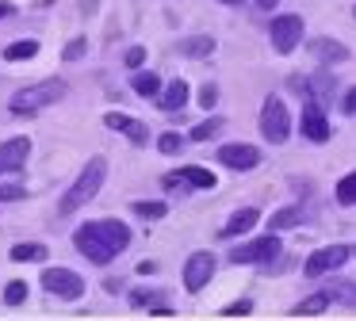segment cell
Returning <instances> with one entry per match:
<instances>
[{"label": "cell", "mask_w": 356, "mask_h": 321, "mask_svg": "<svg viewBox=\"0 0 356 321\" xmlns=\"http://www.w3.org/2000/svg\"><path fill=\"white\" fill-rule=\"evenodd\" d=\"M104 180H108V160H104V157H92L85 168H81V176H77V180L70 183V191L62 195L58 211H62V214H73V211H81L85 203H92V199L100 195Z\"/></svg>", "instance_id": "1"}, {"label": "cell", "mask_w": 356, "mask_h": 321, "mask_svg": "<svg viewBox=\"0 0 356 321\" xmlns=\"http://www.w3.org/2000/svg\"><path fill=\"white\" fill-rule=\"evenodd\" d=\"M58 99H65V81L62 76H50V81L19 88L16 96L8 99V111L12 115H35V111H42V107H54Z\"/></svg>", "instance_id": "2"}, {"label": "cell", "mask_w": 356, "mask_h": 321, "mask_svg": "<svg viewBox=\"0 0 356 321\" xmlns=\"http://www.w3.org/2000/svg\"><path fill=\"white\" fill-rule=\"evenodd\" d=\"M261 138L268 145H284L291 138V111H287V104L276 92L264 96V104H261Z\"/></svg>", "instance_id": "3"}, {"label": "cell", "mask_w": 356, "mask_h": 321, "mask_svg": "<svg viewBox=\"0 0 356 321\" xmlns=\"http://www.w3.org/2000/svg\"><path fill=\"white\" fill-rule=\"evenodd\" d=\"M73 245H77L81 256L92 260V264H100V268H104V264H111V260L119 256V249H115V245H111L108 237L100 233V229L92 226V222H85V226H81L77 233H73Z\"/></svg>", "instance_id": "4"}, {"label": "cell", "mask_w": 356, "mask_h": 321, "mask_svg": "<svg viewBox=\"0 0 356 321\" xmlns=\"http://www.w3.org/2000/svg\"><path fill=\"white\" fill-rule=\"evenodd\" d=\"M348 256H353V249H348V245H322L318 252H310V256H307L302 272H307V279H322V275L345 268Z\"/></svg>", "instance_id": "5"}, {"label": "cell", "mask_w": 356, "mask_h": 321, "mask_svg": "<svg viewBox=\"0 0 356 321\" xmlns=\"http://www.w3.org/2000/svg\"><path fill=\"white\" fill-rule=\"evenodd\" d=\"M280 252H284L280 233H264V237H257V241H245V245H238V249H230V264H268Z\"/></svg>", "instance_id": "6"}, {"label": "cell", "mask_w": 356, "mask_h": 321, "mask_svg": "<svg viewBox=\"0 0 356 321\" xmlns=\"http://www.w3.org/2000/svg\"><path fill=\"white\" fill-rule=\"evenodd\" d=\"M268 38H272V50H276V54L299 50V42H302V15H295V12L276 15L272 27H268Z\"/></svg>", "instance_id": "7"}, {"label": "cell", "mask_w": 356, "mask_h": 321, "mask_svg": "<svg viewBox=\"0 0 356 321\" xmlns=\"http://www.w3.org/2000/svg\"><path fill=\"white\" fill-rule=\"evenodd\" d=\"M39 283L50 290V295L65 298V302H77V298L85 295V279H81L77 272H70V268H47Z\"/></svg>", "instance_id": "8"}, {"label": "cell", "mask_w": 356, "mask_h": 321, "mask_svg": "<svg viewBox=\"0 0 356 321\" xmlns=\"http://www.w3.org/2000/svg\"><path fill=\"white\" fill-rule=\"evenodd\" d=\"M299 126H302V138L307 142H314V145H322V142H330V119H325V111H322V104H318L314 96H307L302 99V119H299Z\"/></svg>", "instance_id": "9"}, {"label": "cell", "mask_w": 356, "mask_h": 321, "mask_svg": "<svg viewBox=\"0 0 356 321\" xmlns=\"http://www.w3.org/2000/svg\"><path fill=\"white\" fill-rule=\"evenodd\" d=\"M211 275H215V252H192V256L184 260V287L188 295H200L203 287L211 283Z\"/></svg>", "instance_id": "10"}, {"label": "cell", "mask_w": 356, "mask_h": 321, "mask_svg": "<svg viewBox=\"0 0 356 321\" xmlns=\"http://www.w3.org/2000/svg\"><path fill=\"white\" fill-rule=\"evenodd\" d=\"M218 160H222L230 172H253L257 165H261V149L257 145H245V142H230V145H222L218 149Z\"/></svg>", "instance_id": "11"}, {"label": "cell", "mask_w": 356, "mask_h": 321, "mask_svg": "<svg viewBox=\"0 0 356 321\" xmlns=\"http://www.w3.org/2000/svg\"><path fill=\"white\" fill-rule=\"evenodd\" d=\"M27 157H31V138H8V142L0 145V176L4 172H19V168L27 165Z\"/></svg>", "instance_id": "12"}, {"label": "cell", "mask_w": 356, "mask_h": 321, "mask_svg": "<svg viewBox=\"0 0 356 321\" xmlns=\"http://www.w3.org/2000/svg\"><path fill=\"white\" fill-rule=\"evenodd\" d=\"M104 126L119 130V134H127L134 145H146L149 142V126L142 119H134V115H119V111H108L104 115Z\"/></svg>", "instance_id": "13"}, {"label": "cell", "mask_w": 356, "mask_h": 321, "mask_svg": "<svg viewBox=\"0 0 356 321\" xmlns=\"http://www.w3.org/2000/svg\"><path fill=\"white\" fill-rule=\"evenodd\" d=\"M310 54H314L322 65H341V61H348V46L337 42V38H310Z\"/></svg>", "instance_id": "14"}, {"label": "cell", "mask_w": 356, "mask_h": 321, "mask_svg": "<svg viewBox=\"0 0 356 321\" xmlns=\"http://www.w3.org/2000/svg\"><path fill=\"white\" fill-rule=\"evenodd\" d=\"M188 96H192V92H188V81H172L165 92L154 96V104L161 107V111H180V107L188 104Z\"/></svg>", "instance_id": "15"}, {"label": "cell", "mask_w": 356, "mask_h": 321, "mask_svg": "<svg viewBox=\"0 0 356 321\" xmlns=\"http://www.w3.org/2000/svg\"><path fill=\"white\" fill-rule=\"evenodd\" d=\"M261 222V211L257 206H241V211L230 214V222L222 226V237H238V233H249V229Z\"/></svg>", "instance_id": "16"}, {"label": "cell", "mask_w": 356, "mask_h": 321, "mask_svg": "<svg viewBox=\"0 0 356 321\" xmlns=\"http://www.w3.org/2000/svg\"><path fill=\"white\" fill-rule=\"evenodd\" d=\"M96 229H100L104 237H108L111 245H115L119 252L127 249V245H131V229H127V222H119V218H100V222H92Z\"/></svg>", "instance_id": "17"}, {"label": "cell", "mask_w": 356, "mask_h": 321, "mask_svg": "<svg viewBox=\"0 0 356 321\" xmlns=\"http://www.w3.org/2000/svg\"><path fill=\"white\" fill-rule=\"evenodd\" d=\"M8 256L16 260V264H39V260L50 256V249L42 241H19V245H12Z\"/></svg>", "instance_id": "18"}, {"label": "cell", "mask_w": 356, "mask_h": 321, "mask_svg": "<svg viewBox=\"0 0 356 321\" xmlns=\"http://www.w3.org/2000/svg\"><path fill=\"white\" fill-rule=\"evenodd\" d=\"M322 290L330 295V302H337V306H348V310L356 306V283L353 279H330Z\"/></svg>", "instance_id": "19"}, {"label": "cell", "mask_w": 356, "mask_h": 321, "mask_svg": "<svg viewBox=\"0 0 356 321\" xmlns=\"http://www.w3.org/2000/svg\"><path fill=\"white\" fill-rule=\"evenodd\" d=\"M177 50L184 54V58H211L215 54V38L211 35H192V38H180Z\"/></svg>", "instance_id": "20"}, {"label": "cell", "mask_w": 356, "mask_h": 321, "mask_svg": "<svg viewBox=\"0 0 356 321\" xmlns=\"http://www.w3.org/2000/svg\"><path fill=\"white\" fill-rule=\"evenodd\" d=\"M330 295H325V290H314V295L310 298H302L299 306H291V318H318V313L322 310H330Z\"/></svg>", "instance_id": "21"}, {"label": "cell", "mask_w": 356, "mask_h": 321, "mask_svg": "<svg viewBox=\"0 0 356 321\" xmlns=\"http://www.w3.org/2000/svg\"><path fill=\"white\" fill-rule=\"evenodd\" d=\"M302 222V206H284V211H276L268 218V229L272 233H284V229H295Z\"/></svg>", "instance_id": "22"}, {"label": "cell", "mask_w": 356, "mask_h": 321, "mask_svg": "<svg viewBox=\"0 0 356 321\" xmlns=\"http://www.w3.org/2000/svg\"><path fill=\"white\" fill-rule=\"evenodd\" d=\"M180 176H184V183L188 188H215V172H207V168H200V165H184L180 168Z\"/></svg>", "instance_id": "23"}, {"label": "cell", "mask_w": 356, "mask_h": 321, "mask_svg": "<svg viewBox=\"0 0 356 321\" xmlns=\"http://www.w3.org/2000/svg\"><path fill=\"white\" fill-rule=\"evenodd\" d=\"M131 88L138 92V96L154 99L157 92H161V76H157V73H134V76H131Z\"/></svg>", "instance_id": "24"}, {"label": "cell", "mask_w": 356, "mask_h": 321, "mask_svg": "<svg viewBox=\"0 0 356 321\" xmlns=\"http://www.w3.org/2000/svg\"><path fill=\"white\" fill-rule=\"evenodd\" d=\"M134 214H138V218H165V214H169V203H161V199H142V203H134L131 206Z\"/></svg>", "instance_id": "25"}, {"label": "cell", "mask_w": 356, "mask_h": 321, "mask_svg": "<svg viewBox=\"0 0 356 321\" xmlns=\"http://www.w3.org/2000/svg\"><path fill=\"white\" fill-rule=\"evenodd\" d=\"M39 54V42L35 38H24V42H12L8 50H4V61H24V58H35Z\"/></svg>", "instance_id": "26"}, {"label": "cell", "mask_w": 356, "mask_h": 321, "mask_svg": "<svg viewBox=\"0 0 356 321\" xmlns=\"http://www.w3.org/2000/svg\"><path fill=\"white\" fill-rule=\"evenodd\" d=\"M337 203L341 206H356V172H348V176L337 180Z\"/></svg>", "instance_id": "27"}, {"label": "cell", "mask_w": 356, "mask_h": 321, "mask_svg": "<svg viewBox=\"0 0 356 321\" xmlns=\"http://www.w3.org/2000/svg\"><path fill=\"white\" fill-rule=\"evenodd\" d=\"M218 130H222V119H203L200 126L188 130V138H192V142H211V138H215Z\"/></svg>", "instance_id": "28"}, {"label": "cell", "mask_w": 356, "mask_h": 321, "mask_svg": "<svg viewBox=\"0 0 356 321\" xmlns=\"http://www.w3.org/2000/svg\"><path fill=\"white\" fill-rule=\"evenodd\" d=\"M27 302V283L24 279H12L4 287V306H24Z\"/></svg>", "instance_id": "29"}, {"label": "cell", "mask_w": 356, "mask_h": 321, "mask_svg": "<svg viewBox=\"0 0 356 321\" xmlns=\"http://www.w3.org/2000/svg\"><path fill=\"white\" fill-rule=\"evenodd\" d=\"M249 313H253V298H238L222 310V318H249Z\"/></svg>", "instance_id": "30"}, {"label": "cell", "mask_w": 356, "mask_h": 321, "mask_svg": "<svg viewBox=\"0 0 356 321\" xmlns=\"http://www.w3.org/2000/svg\"><path fill=\"white\" fill-rule=\"evenodd\" d=\"M157 149L161 153H180L184 149V134H161L157 138Z\"/></svg>", "instance_id": "31"}, {"label": "cell", "mask_w": 356, "mask_h": 321, "mask_svg": "<svg viewBox=\"0 0 356 321\" xmlns=\"http://www.w3.org/2000/svg\"><path fill=\"white\" fill-rule=\"evenodd\" d=\"M85 50H88V38H73V42L62 50V58L65 61H81V58H85Z\"/></svg>", "instance_id": "32"}, {"label": "cell", "mask_w": 356, "mask_h": 321, "mask_svg": "<svg viewBox=\"0 0 356 321\" xmlns=\"http://www.w3.org/2000/svg\"><path fill=\"white\" fill-rule=\"evenodd\" d=\"M215 104H218V84H215V81H207V84L200 88V107H207V111H211Z\"/></svg>", "instance_id": "33"}, {"label": "cell", "mask_w": 356, "mask_h": 321, "mask_svg": "<svg viewBox=\"0 0 356 321\" xmlns=\"http://www.w3.org/2000/svg\"><path fill=\"white\" fill-rule=\"evenodd\" d=\"M157 298H161V290H131V306H154Z\"/></svg>", "instance_id": "34"}, {"label": "cell", "mask_w": 356, "mask_h": 321, "mask_svg": "<svg viewBox=\"0 0 356 321\" xmlns=\"http://www.w3.org/2000/svg\"><path fill=\"white\" fill-rule=\"evenodd\" d=\"M27 191L19 188V183H0V203H16V199H24Z\"/></svg>", "instance_id": "35"}, {"label": "cell", "mask_w": 356, "mask_h": 321, "mask_svg": "<svg viewBox=\"0 0 356 321\" xmlns=\"http://www.w3.org/2000/svg\"><path fill=\"white\" fill-rule=\"evenodd\" d=\"M142 61H146V46H131L127 50V69H142Z\"/></svg>", "instance_id": "36"}, {"label": "cell", "mask_w": 356, "mask_h": 321, "mask_svg": "<svg viewBox=\"0 0 356 321\" xmlns=\"http://www.w3.org/2000/svg\"><path fill=\"white\" fill-rule=\"evenodd\" d=\"M341 111H345V115H356V88L345 92V99H341Z\"/></svg>", "instance_id": "37"}, {"label": "cell", "mask_w": 356, "mask_h": 321, "mask_svg": "<svg viewBox=\"0 0 356 321\" xmlns=\"http://www.w3.org/2000/svg\"><path fill=\"white\" fill-rule=\"evenodd\" d=\"M149 318H177V310H172V306H157V302H154V310H149Z\"/></svg>", "instance_id": "38"}, {"label": "cell", "mask_w": 356, "mask_h": 321, "mask_svg": "<svg viewBox=\"0 0 356 321\" xmlns=\"http://www.w3.org/2000/svg\"><path fill=\"white\" fill-rule=\"evenodd\" d=\"M154 272H157L154 260H142V264H138V275H154Z\"/></svg>", "instance_id": "39"}, {"label": "cell", "mask_w": 356, "mask_h": 321, "mask_svg": "<svg viewBox=\"0 0 356 321\" xmlns=\"http://www.w3.org/2000/svg\"><path fill=\"white\" fill-rule=\"evenodd\" d=\"M12 12H16V8H12V4H8V0H0V19H8V15H12Z\"/></svg>", "instance_id": "40"}, {"label": "cell", "mask_w": 356, "mask_h": 321, "mask_svg": "<svg viewBox=\"0 0 356 321\" xmlns=\"http://www.w3.org/2000/svg\"><path fill=\"white\" fill-rule=\"evenodd\" d=\"M276 4H280V0H257V8H261V12H272Z\"/></svg>", "instance_id": "41"}, {"label": "cell", "mask_w": 356, "mask_h": 321, "mask_svg": "<svg viewBox=\"0 0 356 321\" xmlns=\"http://www.w3.org/2000/svg\"><path fill=\"white\" fill-rule=\"evenodd\" d=\"M222 4H230V8H234V4H241V0H222Z\"/></svg>", "instance_id": "42"}, {"label": "cell", "mask_w": 356, "mask_h": 321, "mask_svg": "<svg viewBox=\"0 0 356 321\" xmlns=\"http://www.w3.org/2000/svg\"><path fill=\"white\" fill-rule=\"evenodd\" d=\"M353 256H356V245H353Z\"/></svg>", "instance_id": "43"}, {"label": "cell", "mask_w": 356, "mask_h": 321, "mask_svg": "<svg viewBox=\"0 0 356 321\" xmlns=\"http://www.w3.org/2000/svg\"><path fill=\"white\" fill-rule=\"evenodd\" d=\"M353 15H356V8H353Z\"/></svg>", "instance_id": "44"}]
</instances>
